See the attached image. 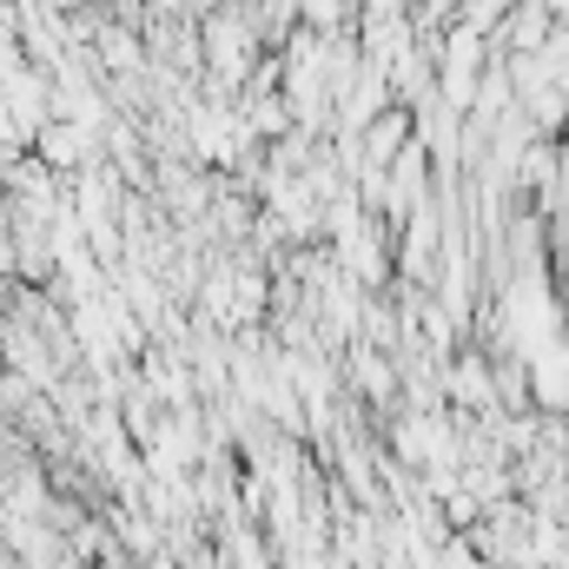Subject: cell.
Wrapping results in <instances>:
<instances>
[{
	"mask_svg": "<svg viewBox=\"0 0 569 569\" xmlns=\"http://www.w3.org/2000/svg\"><path fill=\"white\" fill-rule=\"evenodd\" d=\"M206 40H212V73H246V53H252V33L232 20V13H219L212 27H206Z\"/></svg>",
	"mask_w": 569,
	"mask_h": 569,
	"instance_id": "1",
	"label": "cell"
}]
</instances>
